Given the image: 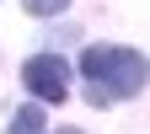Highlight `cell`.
<instances>
[{
  "label": "cell",
  "mask_w": 150,
  "mask_h": 134,
  "mask_svg": "<svg viewBox=\"0 0 150 134\" xmlns=\"http://www.w3.org/2000/svg\"><path fill=\"white\" fill-rule=\"evenodd\" d=\"M81 75L91 81L86 97L97 102V107H107L112 97H134V91L145 86L150 65L139 59L134 48H112V43H102V48H86V54H81Z\"/></svg>",
  "instance_id": "cell-1"
},
{
  "label": "cell",
  "mask_w": 150,
  "mask_h": 134,
  "mask_svg": "<svg viewBox=\"0 0 150 134\" xmlns=\"http://www.w3.org/2000/svg\"><path fill=\"white\" fill-rule=\"evenodd\" d=\"M22 81H27V91L38 102H64L70 97V65L59 54H32L22 65Z\"/></svg>",
  "instance_id": "cell-2"
},
{
  "label": "cell",
  "mask_w": 150,
  "mask_h": 134,
  "mask_svg": "<svg viewBox=\"0 0 150 134\" xmlns=\"http://www.w3.org/2000/svg\"><path fill=\"white\" fill-rule=\"evenodd\" d=\"M11 134H43V102H27L11 118Z\"/></svg>",
  "instance_id": "cell-3"
},
{
  "label": "cell",
  "mask_w": 150,
  "mask_h": 134,
  "mask_svg": "<svg viewBox=\"0 0 150 134\" xmlns=\"http://www.w3.org/2000/svg\"><path fill=\"white\" fill-rule=\"evenodd\" d=\"M22 6H27L32 16H59V11L70 6V0H22Z\"/></svg>",
  "instance_id": "cell-4"
},
{
  "label": "cell",
  "mask_w": 150,
  "mask_h": 134,
  "mask_svg": "<svg viewBox=\"0 0 150 134\" xmlns=\"http://www.w3.org/2000/svg\"><path fill=\"white\" fill-rule=\"evenodd\" d=\"M59 134H81V129H59Z\"/></svg>",
  "instance_id": "cell-5"
}]
</instances>
